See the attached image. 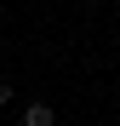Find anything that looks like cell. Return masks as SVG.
<instances>
[{
    "mask_svg": "<svg viewBox=\"0 0 120 126\" xmlns=\"http://www.w3.org/2000/svg\"><path fill=\"white\" fill-rule=\"evenodd\" d=\"M12 97H17V86H12V80H6V75H0V109H6V103H12Z\"/></svg>",
    "mask_w": 120,
    "mask_h": 126,
    "instance_id": "7a4b0ae2",
    "label": "cell"
},
{
    "mask_svg": "<svg viewBox=\"0 0 120 126\" xmlns=\"http://www.w3.org/2000/svg\"><path fill=\"white\" fill-rule=\"evenodd\" d=\"M23 126H57V109L46 97H34V103H23Z\"/></svg>",
    "mask_w": 120,
    "mask_h": 126,
    "instance_id": "6da1fadb",
    "label": "cell"
}]
</instances>
